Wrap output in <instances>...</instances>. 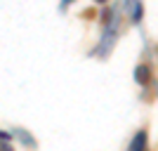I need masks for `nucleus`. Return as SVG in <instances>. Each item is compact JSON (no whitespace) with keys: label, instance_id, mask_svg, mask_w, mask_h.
Masks as SVG:
<instances>
[{"label":"nucleus","instance_id":"0eeeda50","mask_svg":"<svg viewBox=\"0 0 158 151\" xmlns=\"http://www.w3.org/2000/svg\"><path fill=\"white\" fill-rule=\"evenodd\" d=\"M97 2H106V0H97Z\"/></svg>","mask_w":158,"mask_h":151},{"label":"nucleus","instance_id":"7ed1b4c3","mask_svg":"<svg viewBox=\"0 0 158 151\" xmlns=\"http://www.w3.org/2000/svg\"><path fill=\"white\" fill-rule=\"evenodd\" d=\"M135 80H137L139 85H146V83L151 80V69H149L146 64L137 66V69H135Z\"/></svg>","mask_w":158,"mask_h":151},{"label":"nucleus","instance_id":"f257e3e1","mask_svg":"<svg viewBox=\"0 0 158 151\" xmlns=\"http://www.w3.org/2000/svg\"><path fill=\"white\" fill-rule=\"evenodd\" d=\"M116 38H118V12L113 10V12L109 14L106 24H104V36H102V43H99V47L94 50V54H97V57H106V54L111 52V47L116 45Z\"/></svg>","mask_w":158,"mask_h":151},{"label":"nucleus","instance_id":"20e7f679","mask_svg":"<svg viewBox=\"0 0 158 151\" xmlns=\"http://www.w3.org/2000/svg\"><path fill=\"white\" fill-rule=\"evenodd\" d=\"M12 135H14V137H19V139H21V142H24V144H26V146H31V149H35V142H33V137H31V135H26V132H24V130H14Z\"/></svg>","mask_w":158,"mask_h":151},{"label":"nucleus","instance_id":"f03ea898","mask_svg":"<svg viewBox=\"0 0 158 151\" xmlns=\"http://www.w3.org/2000/svg\"><path fill=\"white\" fill-rule=\"evenodd\" d=\"M146 144H149V137H146L144 130H139L135 137H132L130 146H127V151H146Z\"/></svg>","mask_w":158,"mask_h":151},{"label":"nucleus","instance_id":"39448f33","mask_svg":"<svg viewBox=\"0 0 158 151\" xmlns=\"http://www.w3.org/2000/svg\"><path fill=\"white\" fill-rule=\"evenodd\" d=\"M0 151H12V146L5 144V142H0Z\"/></svg>","mask_w":158,"mask_h":151},{"label":"nucleus","instance_id":"423d86ee","mask_svg":"<svg viewBox=\"0 0 158 151\" xmlns=\"http://www.w3.org/2000/svg\"><path fill=\"white\" fill-rule=\"evenodd\" d=\"M71 2H73V0H61V10H64V7H69Z\"/></svg>","mask_w":158,"mask_h":151}]
</instances>
